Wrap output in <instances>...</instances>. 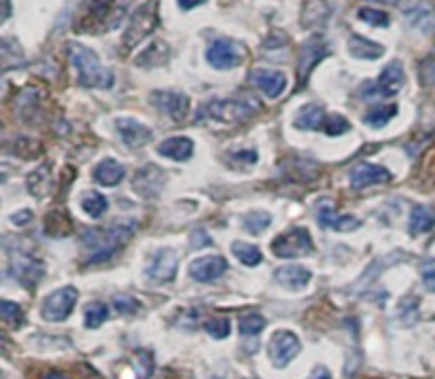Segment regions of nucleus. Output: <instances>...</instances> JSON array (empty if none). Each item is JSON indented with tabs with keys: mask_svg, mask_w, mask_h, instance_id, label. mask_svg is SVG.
<instances>
[{
	"mask_svg": "<svg viewBox=\"0 0 435 379\" xmlns=\"http://www.w3.org/2000/svg\"><path fill=\"white\" fill-rule=\"evenodd\" d=\"M136 223L134 221H125V223H115L111 227L105 229H87L83 233V246L87 248L89 257L85 259L87 265H96V263H105L109 261L113 255H117V250H121V246L132 237V233L136 231Z\"/></svg>",
	"mask_w": 435,
	"mask_h": 379,
	"instance_id": "f257e3e1",
	"label": "nucleus"
},
{
	"mask_svg": "<svg viewBox=\"0 0 435 379\" xmlns=\"http://www.w3.org/2000/svg\"><path fill=\"white\" fill-rule=\"evenodd\" d=\"M71 59L77 71L79 83L89 89H109L113 85V73L98 59V55L81 45H73Z\"/></svg>",
	"mask_w": 435,
	"mask_h": 379,
	"instance_id": "f03ea898",
	"label": "nucleus"
},
{
	"mask_svg": "<svg viewBox=\"0 0 435 379\" xmlns=\"http://www.w3.org/2000/svg\"><path fill=\"white\" fill-rule=\"evenodd\" d=\"M159 24V13H157V0H147L136 11L132 13L123 37H121V49L127 53L132 49H136L149 34L157 28Z\"/></svg>",
	"mask_w": 435,
	"mask_h": 379,
	"instance_id": "7ed1b4c3",
	"label": "nucleus"
},
{
	"mask_svg": "<svg viewBox=\"0 0 435 379\" xmlns=\"http://www.w3.org/2000/svg\"><path fill=\"white\" fill-rule=\"evenodd\" d=\"M406 81L404 68L399 62H391L376 81H365L361 87V98L365 100H378V98H391L401 91Z\"/></svg>",
	"mask_w": 435,
	"mask_h": 379,
	"instance_id": "20e7f679",
	"label": "nucleus"
},
{
	"mask_svg": "<svg viewBox=\"0 0 435 379\" xmlns=\"http://www.w3.org/2000/svg\"><path fill=\"white\" fill-rule=\"evenodd\" d=\"M270 248L278 259H297L314 252L312 235L306 227H295L287 233H281L270 244Z\"/></svg>",
	"mask_w": 435,
	"mask_h": 379,
	"instance_id": "39448f33",
	"label": "nucleus"
},
{
	"mask_svg": "<svg viewBox=\"0 0 435 379\" xmlns=\"http://www.w3.org/2000/svg\"><path fill=\"white\" fill-rule=\"evenodd\" d=\"M253 115V109L247 102L240 100H211L206 104L199 107L197 119H213V121H245Z\"/></svg>",
	"mask_w": 435,
	"mask_h": 379,
	"instance_id": "423d86ee",
	"label": "nucleus"
},
{
	"mask_svg": "<svg viewBox=\"0 0 435 379\" xmlns=\"http://www.w3.org/2000/svg\"><path fill=\"white\" fill-rule=\"evenodd\" d=\"M77 299H79V293L73 286H64V288L51 293L45 299V303H43V318L49 320V322L66 320L73 314V309L77 305Z\"/></svg>",
	"mask_w": 435,
	"mask_h": 379,
	"instance_id": "0eeeda50",
	"label": "nucleus"
},
{
	"mask_svg": "<svg viewBox=\"0 0 435 379\" xmlns=\"http://www.w3.org/2000/svg\"><path fill=\"white\" fill-rule=\"evenodd\" d=\"M206 59L213 68H217V71H231V68L242 64L245 51H242V45H238L236 41L217 39L215 43H211V47L206 51Z\"/></svg>",
	"mask_w": 435,
	"mask_h": 379,
	"instance_id": "6e6552de",
	"label": "nucleus"
},
{
	"mask_svg": "<svg viewBox=\"0 0 435 379\" xmlns=\"http://www.w3.org/2000/svg\"><path fill=\"white\" fill-rule=\"evenodd\" d=\"M302 350V343H299L297 335L291 331H276L270 339V346H267V354L274 367L283 369L287 367Z\"/></svg>",
	"mask_w": 435,
	"mask_h": 379,
	"instance_id": "1a4fd4ad",
	"label": "nucleus"
},
{
	"mask_svg": "<svg viewBox=\"0 0 435 379\" xmlns=\"http://www.w3.org/2000/svg\"><path fill=\"white\" fill-rule=\"evenodd\" d=\"M177 269H179V255L170 248H163L151 259L145 275L147 280L155 284H168L177 278Z\"/></svg>",
	"mask_w": 435,
	"mask_h": 379,
	"instance_id": "9d476101",
	"label": "nucleus"
},
{
	"mask_svg": "<svg viewBox=\"0 0 435 379\" xmlns=\"http://www.w3.org/2000/svg\"><path fill=\"white\" fill-rule=\"evenodd\" d=\"M327 57V45L323 39L319 37H312L308 43H304L302 47V53H299V64H297V81L299 85H304L312 73V68L323 59Z\"/></svg>",
	"mask_w": 435,
	"mask_h": 379,
	"instance_id": "9b49d317",
	"label": "nucleus"
},
{
	"mask_svg": "<svg viewBox=\"0 0 435 379\" xmlns=\"http://www.w3.org/2000/svg\"><path fill=\"white\" fill-rule=\"evenodd\" d=\"M153 104L175 121H183L189 113V98L179 91H155L151 95Z\"/></svg>",
	"mask_w": 435,
	"mask_h": 379,
	"instance_id": "f8f14e48",
	"label": "nucleus"
},
{
	"mask_svg": "<svg viewBox=\"0 0 435 379\" xmlns=\"http://www.w3.org/2000/svg\"><path fill=\"white\" fill-rule=\"evenodd\" d=\"M384 183H391V172L384 169L382 165L359 163L350 169V185L355 189H367V187L384 185Z\"/></svg>",
	"mask_w": 435,
	"mask_h": 379,
	"instance_id": "ddd939ff",
	"label": "nucleus"
},
{
	"mask_svg": "<svg viewBox=\"0 0 435 379\" xmlns=\"http://www.w3.org/2000/svg\"><path fill=\"white\" fill-rule=\"evenodd\" d=\"M227 271L223 257H199L189 265V275L195 282H213Z\"/></svg>",
	"mask_w": 435,
	"mask_h": 379,
	"instance_id": "4468645a",
	"label": "nucleus"
},
{
	"mask_svg": "<svg viewBox=\"0 0 435 379\" xmlns=\"http://www.w3.org/2000/svg\"><path fill=\"white\" fill-rule=\"evenodd\" d=\"M317 216H319V225L325 229H333V231H355L361 223L350 216V214H336L331 201H321L317 208Z\"/></svg>",
	"mask_w": 435,
	"mask_h": 379,
	"instance_id": "2eb2a0df",
	"label": "nucleus"
},
{
	"mask_svg": "<svg viewBox=\"0 0 435 379\" xmlns=\"http://www.w3.org/2000/svg\"><path fill=\"white\" fill-rule=\"evenodd\" d=\"M251 83L267 98H278L287 89V77L278 71H267V68H255L251 73Z\"/></svg>",
	"mask_w": 435,
	"mask_h": 379,
	"instance_id": "dca6fc26",
	"label": "nucleus"
},
{
	"mask_svg": "<svg viewBox=\"0 0 435 379\" xmlns=\"http://www.w3.org/2000/svg\"><path fill=\"white\" fill-rule=\"evenodd\" d=\"M117 129H119V136H121V140L132 147V149H139V147H145L147 142H151V138H153V131L143 125L141 121L136 119H130V117H123L117 121Z\"/></svg>",
	"mask_w": 435,
	"mask_h": 379,
	"instance_id": "f3484780",
	"label": "nucleus"
},
{
	"mask_svg": "<svg viewBox=\"0 0 435 379\" xmlns=\"http://www.w3.org/2000/svg\"><path fill=\"white\" fill-rule=\"evenodd\" d=\"M274 280L291 290H302L310 284L312 273L310 269L302 267V265H283L274 271Z\"/></svg>",
	"mask_w": 435,
	"mask_h": 379,
	"instance_id": "a211bd4d",
	"label": "nucleus"
},
{
	"mask_svg": "<svg viewBox=\"0 0 435 379\" xmlns=\"http://www.w3.org/2000/svg\"><path fill=\"white\" fill-rule=\"evenodd\" d=\"M11 275L19 284L32 286V284H37L39 278L43 275V265L32 257H17L11 263Z\"/></svg>",
	"mask_w": 435,
	"mask_h": 379,
	"instance_id": "6ab92c4d",
	"label": "nucleus"
},
{
	"mask_svg": "<svg viewBox=\"0 0 435 379\" xmlns=\"http://www.w3.org/2000/svg\"><path fill=\"white\" fill-rule=\"evenodd\" d=\"M163 185V172L157 165H147L139 169V174L134 176V191H139L145 197H153L161 191Z\"/></svg>",
	"mask_w": 435,
	"mask_h": 379,
	"instance_id": "aec40b11",
	"label": "nucleus"
},
{
	"mask_svg": "<svg viewBox=\"0 0 435 379\" xmlns=\"http://www.w3.org/2000/svg\"><path fill=\"white\" fill-rule=\"evenodd\" d=\"M94 178L103 187H115L125 178V167L121 163H117L115 159H105L96 165Z\"/></svg>",
	"mask_w": 435,
	"mask_h": 379,
	"instance_id": "412c9836",
	"label": "nucleus"
},
{
	"mask_svg": "<svg viewBox=\"0 0 435 379\" xmlns=\"http://www.w3.org/2000/svg\"><path fill=\"white\" fill-rule=\"evenodd\" d=\"M408 21L418 28L420 32H431L435 30V9L427 3H414L404 9Z\"/></svg>",
	"mask_w": 435,
	"mask_h": 379,
	"instance_id": "4be33fe9",
	"label": "nucleus"
},
{
	"mask_svg": "<svg viewBox=\"0 0 435 379\" xmlns=\"http://www.w3.org/2000/svg\"><path fill=\"white\" fill-rule=\"evenodd\" d=\"M157 153L175 161H187L193 155V142L189 138H168V140L159 142Z\"/></svg>",
	"mask_w": 435,
	"mask_h": 379,
	"instance_id": "5701e85b",
	"label": "nucleus"
},
{
	"mask_svg": "<svg viewBox=\"0 0 435 379\" xmlns=\"http://www.w3.org/2000/svg\"><path fill=\"white\" fill-rule=\"evenodd\" d=\"M348 49L355 57H361V59H378L384 55V47L374 43V41H367L359 34H353L348 39Z\"/></svg>",
	"mask_w": 435,
	"mask_h": 379,
	"instance_id": "b1692460",
	"label": "nucleus"
},
{
	"mask_svg": "<svg viewBox=\"0 0 435 379\" xmlns=\"http://www.w3.org/2000/svg\"><path fill=\"white\" fill-rule=\"evenodd\" d=\"M323 119H325L323 107L306 104V107L299 109L297 115H295V127H299V129H319V127H323Z\"/></svg>",
	"mask_w": 435,
	"mask_h": 379,
	"instance_id": "393cba45",
	"label": "nucleus"
},
{
	"mask_svg": "<svg viewBox=\"0 0 435 379\" xmlns=\"http://www.w3.org/2000/svg\"><path fill=\"white\" fill-rule=\"evenodd\" d=\"M433 225H435V210H431L429 205H414L410 214V233L412 235L425 233Z\"/></svg>",
	"mask_w": 435,
	"mask_h": 379,
	"instance_id": "a878e982",
	"label": "nucleus"
},
{
	"mask_svg": "<svg viewBox=\"0 0 435 379\" xmlns=\"http://www.w3.org/2000/svg\"><path fill=\"white\" fill-rule=\"evenodd\" d=\"M231 250H233V255L238 257V261L245 263L247 267H255V265H259L263 261L261 250L257 246H253V244H247V242H233Z\"/></svg>",
	"mask_w": 435,
	"mask_h": 379,
	"instance_id": "bb28decb",
	"label": "nucleus"
},
{
	"mask_svg": "<svg viewBox=\"0 0 435 379\" xmlns=\"http://www.w3.org/2000/svg\"><path fill=\"white\" fill-rule=\"evenodd\" d=\"M395 115H397L395 104H382V107H376L365 115V123L370 127H384Z\"/></svg>",
	"mask_w": 435,
	"mask_h": 379,
	"instance_id": "cd10ccee",
	"label": "nucleus"
},
{
	"mask_svg": "<svg viewBox=\"0 0 435 379\" xmlns=\"http://www.w3.org/2000/svg\"><path fill=\"white\" fill-rule=\"evenodd\" d=\"M242 225H245V229H247L249 233L259 235V233H263L267 227L272 225V216L267 214V212H263V210H255V212H249V214L242 219Z\"/></svg>",
	"mask_w": 435,
	"mask_h": 379,
	"instance_id": "c85d7f7f",
	"label": "nucleus"
},
{
	"mask_svg": "<svg viewBox=\"0 0 435 379\" xmlns=\"http://www.w3.org/2000/svg\"><path fill=\"white\" fill-rule=\"evenodd\" d=\"M83 210L91 216V219H100L107 210H109V201L105 195H100V193H87L83 197Z\"/></svg>",
	"mask_w": 435,
	"mask_h": 379,
	"instance_id": "c756f323",
	"label": "nucleus"
},
{
	"mask_svg": "<svg viewBox=\"0 0 435 379\" xmlns=\"http://www.w3.org/2000/svg\"><path fill=\"white\" fill-rule=\"evenodd\" d=\"M85 326L87 329H98L100 324H103L107 318H109V307L105 303H89L85 307Z\"/></svg>",
	"mask_w": 435,
	"mask_h": 379,
	"instance_id": "7c9ffc66",
	"label": "nucleus"
},
{
	"mask_svg": "<svg viewBox=\"0 0 435 379\" xmlns=\"http://www.w3.org/2000/svg\"><path fill=\"white\" fill-rule=\"evenodd\" d=\"M166 51H170L168 47H166L163 43H153L147 51H143V55H139L136 57V64L139 66H161V64H166L168 59L166 57H157V53H166Z\"/></svg>",
	"mask_w": 435,
	"mask_h": 379,
	"instance_id": "2f4dec72",
	"label": "nucleus"
},
{
	"mask_svg": "<svg viewBox=\"0 0 435 379\" xmlns=\"http://www.w3.org/2000/svg\"><path fill=\"white\" fill-rule=\"evenodd\" d=\"M357 15H359L361 21L370 24V26H380V28H384V26L391 24V17H389L384 11H378V9H372V7H363V9H359Z\"/></svg>",
	"mask_w": 435,
	"mask_h": 379,
	"instance_id": "473e14b6",
	"label": "nucleus"
},
{
	"mask_svg": "<svg viewBox=\"0 0 435 379\" xmlns=\"http://www.w3.org/2000/svg\"><path fill=\"white\" fill-rule=\"evenodd\" d=\"M350 129V123L342 117V115H331V117H327L325 121H323V131L327 133V136H342V133H346Z\"/></svg>",
	"mask_w": 435,
	"mask_h": 379,
	"instance_id": "72a5a7b5",
	"label": "nucleus"
},
{
	"mask_svg": "<svg viewBox=\"0 0 435 379\" xmlns=\"http://www.w3.org/2000/svg\"><path fill=\"white\" fill-rule=\"evenodd\" d=\"M265 329V318L259 314H249L240 320V333L245 337H255Z\"/></svg>",
	"mask_w": 435,
	"mask_h": 379,
	"instance_id": "f704fd0d",
	"label": "nucleus"
},
{
	"mask_svg": "<svg viewBox=\"0 0 435 379\" xmlns=\"http://www.w3.org/2000/svg\"><path fill=\"white\" fill-rule=\"evenodd\" d=\"M153 369H155L153 356L149 352H145V350H139L136 352V373H139V379H151Z\"/></svg>",
	"mask_w": 435,
	"mask_h": 379,
	"instance_id": "c9c22d12",
	"label": "nucleus"
},
{
	"mask_svg": "<svg viewBox=\"0 0 435 379\" xmlns=\"http://www.w3.org/2000/svg\"><path fill=\"white\" fill-rule=\"evenodd\" d=\"M0 316H3V320L9 322V324H21V320H24L19 305L13 303V301H3V303H0Z\"/></svg>",
	"mask_w": 435,
	"mask_h": 379,
	"instance_id": "e433bc0d",
	"label": "nucleus"
},
{
	"mask_svg": "<svg viewBox=\"0 0 435 379\" xmlns=\"http://www.w3.org/2000/svg\"><path fill=\"white\" fill-rule=\"evenodd\" d=\"M113 303H115L119 314H134L139 309V301L134 297H130V295H115Z\"/></svg>",
	"mask_w": 435,
	"mask_h": 379,
	"instance_id": "4c0bfd02",
	"label": "nucleus"
},
{
	"mask_svg": "<svg viewBox=\"0 0 435 379\" xmlns=\"http://www.w3.org/2000/svg\"><path fill=\"white\" fill-rule=\"evenodd\" d=\"M420 278H423L425 288L435 293V259H429L420 265Z\"/></svg>",
	"mask_w": 435,
	"mask_h": 379,
	"instance_id": "58836bf2",
	"label": "nucleus"
},
{
	"mask_svg": "<svg viewBox=\"0 0 435 379\" xmlns=\"http://www.w3.org/2000/svg\"><path fill=\"white\" fill-rule=\"evenodd\" d=\"M229 331H231V326H229V322L227 320H208L206 322V333L211 335V337H215V339H225L227 335H229Z\"/></svg>",
	"mask_w": 435,
	"mask_h": 379,
	"instance_id": "ea45409f",
	"label": "nucleus"
},
{
	"mask_svg": "<svg viewBox=\"0 0 435 379\" xmlns=\"http://www.w3.org/2000/svg\"><path fill=\"white\" fill-rule=\"evenodd\" d=\"M420 81L425 85H435V59L433 57L423 62V66H420Z\"/></svg>",
	"mask_w": 435,
	"mask_h": 379,
	"instance_id": "a19ab883",
	"label": "nucleus"
},
{
	"mask_svg": "<svg viewBox=\"0 0 435 379\" xmlns=\"http://www.w3.org/2000/svg\"><path fill=\"white\" fill-rule=\"evenodd\" d=\"M113 0H89V13L98 19V17H105L109 13V7H111Z\"/></svg>",
	"mask_w": 435,
	"mask_h": 379,
	"instance_id": "79ce46f5",
	"label": "nucleus"
},
{
	"mask_svg": "<svg viewBox=\"0 0 435 379\" xmlns=\"http://www.w3.org/2000/svg\"><path fill=\"white\" fill-rule=\"evenodd\" d=\"M211 244H213V239L208 237L206 231H202V229L193 231V235H191V246L193 248H202V246H211Z\"/></svg>",
	"mask_w": 435,
	"mask_h": 379,
	"instance_id": "37998d69",
	"label": "nucleus"
},
{
	"mask_svg": "<svg viewBox=\"0 0 435 379\" xmlns=\"http://www.w3.org/2000/svg\"><path fill=\"white\" fill-rule=\"evenodd\" d=\"M233 159H236V161H247V163H255L257 161V153L255 151H240Z\"/></svg>",
	"mask_w": 435,
	"mask_h": 379,
	"instance_id": "c03bdc74",
	"label": "nucleus"
},
{
	"mask_svg": "<svg viewBox=\"0 0 435 379\" xmlns=\"http://www.w3.org/2000/svg\"><path fill=\"white\" fill-rule=\"evenodd\" d=\"M204 3H206V0H179V7L189 11V9H195L199 5H204Z\"/></svg>",
	"mask_w": 435,
	"mask_h": 379,
	"instance_id": "a18cd8bd",
	"label": "nucleus"
},
{
	"mask_svg": "<svg viewBox=\"0 0 435 379\" xmlns=\"http://www.w3.org/2000/svg\"><path fill=\"white\" fill-rule=\"evenodd\" d=\"M308 379H331V373L325 369V367H317L312 373H310V377Z\"/></svg>",
	"mask_w": 435,
	"mask_h": 379,
	"instance_id": "49530a36",
	"label": "nucleus"
},
{
	"mask_svg": "<svg viewBox=\"0 0 435 379\" xmlns=\"http://www.w3.org/2000/svg\"><path fill=\"white\" fill-rule=\"evenodd\" d=\"M30 219H32V212H28V210H24V212H19V214H13V223H15V225H26Z\"/></svg>",
	"mask_w": 435,
	"mask_h": 379,
	"instance_id": "de8ad7c7",
	"label": "nucleus"
},
{
	"mask_svg": "<svg viewBox=\"0 0 435 379\" xmlns=\"http://www.w3.org/2000/svg\"><path fill=\"white\" fill-rule=\"evenodd\" d=\"M43 379H69V377H66L64 373H60V371H51V373H45Z\"/></svg>",
	"mask_w": 435,
	"mask_h": 379,
	"instance_id": "09e8293b",
	"label": "nucleus"
},
{
	"mask_svg": "<svg viewBox=\"0 0 435 379\" xmlns=\"http://www.w3.org/2000/svg\"><path fill=\"white\" fill-rule=\"evenodd\" d=\"M5 3V13H3V19H7L9 17V0H3Z\"/></svg>",
	"mask_w": 435,
	"mask_h": 379,
	"instance_id": "8fccbe9b",
	"label": "nucleus"
},
{
	"mask_svg": "<svg viewBox=\"0 0 435 379\" xmlns=\"http://www.w3.org/2000/svg\"><path fill=\"white\" fill-rule=\"evenodd\" d=\"M378 3H397V0H378Z\"/></svg>",
	"mask_w": 435,
	"mask_h": 379,
	"instance_id": "3c124183",
	"label": "nucleus"
}]
</instances>
